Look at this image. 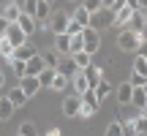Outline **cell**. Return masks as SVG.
<instances>
[{
  "mask_svg": "<svg viewBox=\"0 0 147 136\" xmlns=\"http://www.w3.org/2000/svg\"><path fill=\"white\" fill-rule=\"evenodd\" d=\"M11 114H14V106H11L8 98H0V123L11 120Z\"/></svg>",
  "mask_w": 147,
  "mask_h": 136,
  "instance_id": "cb8c5ba5",
  "label": "cell"
},
{
  "mask_svg": "<svg viewBox=\"0 0 147 136\" xmlns=\"http://www.w3.org/2000/svg\"><path fill=\"white\" fill-rule=\"evenodd\" d=\"M8 101H11V106H14V109H22V106L27 104V95L22 93L19 87H14V90L8 93Z\"/></svg>",
  "mask_w": 147,
  "mask_h": 136,
  "instance_id": "d6986e66",
  "label": "cell"
},
{
  "mask_svg": "<svg viewBox=\"0 0 147 136\" xmlns=\"http://www.w3.org/2000/svg\"><path fill=\"white\" fill-rule=\"evenodd\" d=\"M16 136H36V125H33V123H22Z\"/></svg>",
  "mask_w": 147,
  "mask_h": 136,
  "instance_id": "e575fe53",
  "label": "cell"
},
{
  "mask_svg": "<svg viewBox=\"0 0 147 136\" xmlns=\"http://www.w3.org/2000/svg\"><path fill=\"white\" fill-rule=\"evenodd\" d=\"M68 46H71V38L65 36V33L55 36V52H57V55H68Z\"/></svg>",
  "mask_w": 147,
  "mask_h": 136,
  "instance_id": "ffe728a7",
  "label": "cell"
},
{
  "mask_svg": "<svg viewBox=\"0 0 147 136\" xmlns=\"http://www.w3.org/2000/svg\"><path fill=\"white\" fill-rule=\"evenodd\" d=\"M112 16H115V11H106V8L95 11V14L90 16V27H93V30H101V27H112Z\"/></svg>",
  "mask_w": 147,
  "mask_h": 136,
  "instance_id": "8992f818",
  "label": "cell"
},
{
  "mask_svg": "<svg viewBox=\"0 0 147 136\" xmlns=\"http://www.w3.org/2000/svg\"><path fill=\"white\" fill-rule=\"evenodd\" d=\"M19 90L27 95V98H33V95L41 90V84H38V76H22V79H19Z\"/></svg>",
  "mask_w": 147,
  "mask_h": 136,
  "instance_id": "52a82bcc",
  "label": "cell"
},
{
  "mask_svg": "<svg viewBox=\"0 0 147 136\" xmlns=\"http://www.w3.org/2000/svg\"><path fill=\"white\" fill-rule=\"evenodd\" d=\"M144 14H142V11H134V14H131V19H128V25L125 27H123V30H131V33H142L144 30Z\"/></svg>",
  "mask_w": 147,
  "mask_h": 136,
  "instance_id": "4fadbf2b",
  "label": "cell"
},
{
  "mask_svg": "<svg viewBox=\"0 0 147 136\" xmlns=\"http://www.w3.org/2000/svg\"><path fill=\"white\" fill-rule=\"evenodd\" d=\"M134 11H136V8H131V5H120V8L115 11V16H112V25H115V27H125Z\"/></svg>",
  "mask_w": 147,
  "mask_h": 136,
  "instance_id": "ba28073f",
  "label": "cell"
},
{
  "mask_svg": "<svg viewBox=\"0 0 147 136\" xmlns=\"http://www.w3.org/2000/svg\"><path fill=\"white\" fill-rule=\"evenodd\" d=\"M44 71V60H41V55H36V57H30L25 63V76H38V73Z\"/></svg>",
  "mask_w": 147,
  "mask_h": 136,
  "instance_id": "5bb4252c",
  "label": "cell"
},
{
  "mask_svg": "<svg viewBox=\"0 0 147 136\" xmlns=\"http://www.w3.org/2000/svg\"><path fill=\"white\" fill-rule=\"evenodd\" d=\"M98 49H101V36H98V30L84 27V30H82V52H87L90 57H93Z\"/></svg>",
  "mask_w": 147,
  "mask_h": 136,
  "instance_id": "6da1fadb",
  "label": "cell"
},
{
  "mask_svg": "<svg viewBox=\"0 0 147 136\" xmlns=\"http://www.w3.org/2000/svg\"><path fill=\"white\" fill-rule=\"evenodd\" d=\"M11 55H14V46H11L5 38H0V57H3V60H11Z\"/></svg>",
  "mask_w": 147,
  "mask_h": 136,
  "instance_id": "1f68e13d",
  "label": "cell"
},
{
  "mask_svg": "<svg viewBox=\"0 0 147 136\" xmlns=\"http://www.w3.org/2000/svg\"><path fill=\"white\" fill-rule=\"evenodd\" d=\"M120 5H125L123 0H101V8H106V11H117Z\"/></svg>",
  "mask_w": 147,
  "mask_h": 136,
  "instance_id": "8d00e7d4",
  "label": "cell"
},
{
  "mask_svg": "<svg viewBox=\"0 0 147 136\" xmlns=\"http://www.w3.org/2000/svg\"><path fill=\"white\" fill-rule=\"evenodd\" d=\"M93 93H95V95H98V101H104V98H106V95H109V93H112V84H109V82H106V79H101V82H98V84H95V87H93Z\"/></svg>",
  "mask_w": 147,
  "mask_h": 136,
  "instance_id": "484cf974",
  "label": "cell"
},
{
  "mask_svg": "<svg viewBox=\"0 0 147 136\" xmlns=\"http://www.w3.org/2000/svg\"><path fill=\"white\" fill-rule=\"evenodd\" d=\"M71 84H74V90H76V95H84V93H87V79H84V73L82 71H76V73H74V76H71Z\"/></svg>",
  "mask_w": 147,
  "mask_h": 136,
  "instance_id": "ac0fdd59",
  "label": "cell"
},
{
  "mask_svg": "<svg viewBox=\"0 0 147 136\" xmlns=\"http://www.w3.org/2000/svg\"><path fill=\"white\" fill-rule=\"evenodd\" d=\"M139 44H142V38H139V33H131V30H120V36H117V46L123 49V52H136Z\"/></svg>",
  "mask_w": 147,
  "mask_h": 136,
  "instance_id": "3957f363",
  "label": "cell"
},
{
  "mask_svg": "<svg viewBox=\"0 0 147 136\" xmlns=\"http://www.w3.org/2000/svg\"><path fill=\"white\" fill-rule=\"evenodd\" d=\"M82 98V106H79V117H93L95 112H98V106H101V101H98V95L93 93V90H87L84 95H79Z\"/></svg>",
  "mask_w": 147,
  "mask_h": 136,
  "instance_id": "7a4b0ae2",
  "label": "cell"
},
{
  "mask_svg": "<svg viewBox=\"0 0 147 136\" xmlns=\"http://www.w3.org/2000/svg\"><path fill=\"white\" fill-rule=\"evenodd\" d=\"M3 84H5V76H3V71H0V87H3Z\"/></svg>",
  "mask_w": 147,
  "mask_h": 136,
  "instance_id": "f6af8a7d",
  "label": "cell"
},
{
  "mask_svg": "<svg viewBox=\"0 0 147 136\" xmlns=\"http://www.w3.org/2000/svg\"><path fill=\"white\" fill-rule=\"evenodd\" d=\"M41 60H44V68H55V71H57V65H60V55L55 52V49L52 52H44Z\"/></svg>",
  "mask_w": 147,
  "mask_h": 136,
  "instance_id": "44dd1931",
  "label": "cell"
},
{
  "mask_svg": "<svg viewBox=\"0 0 147 136\" xmlns=\"http://www.w3.org/2000/svg\"><path fill=\"white\" fill-rule=\"evenodd\" d=\"M57 71L63 73V76H74V73H76V65H74V63H71V57H68V60H63V63L57 65Z\"/></svg>",
  "mask_w": 147,
  "mask_h": 136,
  "instance_id": "f546056e",
  "label": "cell"
},
{
  "mask_svg": "<svg viewBox=\"0 0 147 136\" xmlns=\"http://www.w3.org/2000/svg\"><path fill=\"white\" fill-rule=\"evenodd\" d=\"M16 25H19V30L25 33V36H33V33L38 30V22L33 19V16H27V14H19V19H16Z\"/></svg>",
  "mask_w": 147,
  "mask_h": 136,
  "instance_id": "7c38bea8",
  "label": "cell"
},
{
  "mask_svg": "<svg viewBox=\"0 0 147 136\" xmlns=\"http://www.w3.org/2000/svg\"><path fill=\"white\" fill-rule=\"evenodd\" d=\"M55 68H44L41 73H38V84H41V87H49V84H52V79H55Z\"/></svg>",
  "mask_w": 147,
  "mask_h": 136,
  "instance_id": "83f0119b",
  "label": "cell"
},
{
  "mask_svg": "<svg viewBox=\"0 0 147 136\" xmlns=\"http://www.w3.org/2000/svg\"><path fill=\"white\" fill-rule=\"evenodd\" d=\"M47 136H60V131H57V128H49V131H47Z\"/></svg>",
  "mask_w": 147,
  "mask_h": 136,
  "instance_id": "ee69618b",
  "label": "cell"
},
{
  "mask_svg": "<svg viewBox=\"0 0 147 136\" xmlns=\"http://www.w3.org/2000/svg\"><path fill=\"white\" fill-rule=\"evenodd\" d=\"M136 11H142V14H144V11H147V0H136Z\"/></svg>",
  "mask_w": 147,
  "mask_h": 136,
  "instance_id": "b9f144b4",
  "label": "cell"
},
{
  "mask_svg": "<svg viewBox=\"0 0 147 136\" xmlns=\"http://www.w3.org/2000/svg\"><path fill=\"white\" fill-rule=\"evenodd\" d=\"M90 16H93V14H87V11H84L82 5H79V8L71 14V19H74V22H79L82 27H90Z\"/></svg>",
  "mask_w": 147,
  "mask_h": 136,
  "instance_id": "603a6c76",
  "label": "cell"
},
{
  "mask_svg": "<svg viewBox=\"0 0 147 136\" xmlns=\"http://www.w3.org/2000/svg\"><path fill=\"white\" fill-rule=\"evenodd\" d=\"M131 73H139V76H147V57H134V65H131Z\"/></svg>",
  "mask_w": 147,
  "mask_h": 136,
  "instance_id": "d4e9b609",
  "label": "cell"
},
{
  "mask_svg": "<svg viewBox=\"0 0 147 136\" xmlns=\"http://www.w3.org/2000/svg\"><path fill=\"white\" fill-rule=\"evenodd\" d=\"M65 84H68V76H63V73H55V79H52V84H49V87H52V90H57V93H60V90H65Z\"/></svg>",
  "mask_w": 147,
  "mask_h": 136,
  "instance_id": "f1b7e54d",
  "label": "cell"
},
{
  "mask_svg": "<svg viewBox=\"0 0 147 136\" xmlns=\"http://www.w3.org/2000/svg\"><path fill=\"white\" fill-rule=\"evenodd\" d=\"M82 8L87 11V14H95V11H101V0H84Z\"/></svg>",
  "mask_w": 147,
  "mask_h": 136,
  "instance_id": "d590c367",
  "label": "cell"
},
{
  "mask_svg": "<svg viewBox=\"0 0 147 136\" xmlns=\"http://www.w3.org/2000/svg\"><path fill=\"white\" fill-rule=\"evenodd\" d=\"M5 27H8V22H5L3 16H0V38H3V33H5Z\"/></svg>",
  "mask_w": 147,
  "mask_h": 136,
  "instance_id": "7bdbcfd3",
  "label": "cell"
},
{
  "mask_svg": "<svg viewBox=\"0 0 147 136\" xmlns=\"http://www.w3.org/2000/svg\"><path fill=\"white\" fill-rule=\"evenodd\" d=\"M71 63L76 65V71H87V68L93 65V57H90L87 52H76V55H71Z\"/></svg>",
  "mask_w": 147,
  "mask_h": 136,
  "instance_id": "2e32d148",
  "label": "cell"
},
{
  "mask_svg": "<svg viewBox=\"0 0 147 136\" xmlns=\"http://www.w3.org/2000/svg\"><path fill=\"white\" fill-rule=\"evenodd\" d=\"M134 131H136V136H147V114L139 112V114L134 117Z\"/></svg>",
  "mask_w": 147,
  "mask_h": 136,
  "instance_id": "7402d4cb",
  "label": "cell"
},
{
  "mask_svg": "<svg viewBox=\"0 0 147 136\" xmlns=\"http://www.w3.org/2000/svg\"><path fill=\"white\" fill-rule=\"evenodd\" d=\"M82 73H84V79H87V87H90V90H93L95 84H98L101 79H104V71H101L98 65H90L87 71H82Z\"/></svg>",
  "mask_w": 147,
  "mask_h": 136,
  "instance_id": "9a60e30c",
  "label": "cell"
},
{
  "mask_svg": "<svg viewBox=\"0 0 147 136\" xmlns=\"http://www.w3.org/2000/svg\"><path fill=\"white\" fill-rule=\"evenodd\" d=\"M8 63H11V68H14V73H16V76H25V63H22V60H8Z\"/></svg>",
  "mask_w": 147,
  "mask_h": 136,
  "instance_id": "f35d334b",
  "label": "cell"
},
{
  "mask_svg": "<svg viewBox=\"0 0 147 136\" xmlns=\"http://www.w3.org/2000/svg\"><path fill=\"white\" fill-rule=\"evenodd\" d=\"M19 14H22V8H19V3H16V0L5 3V8L0 11V16H3V19L8 22V25H11V22H16V19H19Z\"/></svg>",
  "mask_w": 147,
  "mask_h": 136,
  "instance_id": "8fae6325",
  "label": "cell"
},
{
  "mask_svg": "<svg viewBox=\"0 0 147 136\" xmlns=\"http://www.w3.org/2000/svg\"><path fill=\"white\" fill-rule=\"evenodd\" d=\"M136 55H139V57H147V41H142V44H139Z\"/></svg>",
  "mask_w": 147,
  "mask_h": 136,
  "instance_id": "60d3db41",
  "label": "cell"
},
{
  "mask_svg": "<svg viewBox=\"0 0 147 136\" xmlns=\"http://www.w3.org/2000/svg\"><path fill=\"white\" fill-rule=\"evenodd\" d=\"M144 25H147V11H144Z\"/></svg>",
  "mask_w": 147,
  "mask_h": 136,
  "instance_id": "7dc6e473",
  "label": "cell"
},
{
  "mask_svg": "<svg viewBox=\"0 0 147 136\" xmlns=\"http://www.w3.org/2000/svg\"><path fill=\"white\" fill-rule=\"evenodd\" d=\"M123 136H136V131H134V120L123 123Z\"/></svg>",
  "mask_w": 147,
  "mask_h": 136,
  "instance_id": "ab89813d",
  "label": "cell"
},
{
  "mask_svg": "<svg viewBox=\"0 0 147 136\" xmlns=\"http://www.w3.org/2000/svg\"><path fill=\"white\" fill-rule=\"evenodd\" d=\"M82 30H84V27L82 25H79V22H74V19H68V25H65V36H82Z\"/></svg>",
  "mask_w": 147,
  "mask_h": 136,
  "instance_id": "4dcf8cb0",
  "label": "cell"
},
{
  "mask_svg": "<svg viewBox=\"0 0 147 136\" xmlns=\"http://www.w3.org/2000/svg\"><path fill=\"white\" fill-rule=\"evenodd\" d=\"M71 14H65V11H52V16H49V30L55 33V36H60V33H65V25H68Z\"/></svg>",
  "mask_w": 147,
  "mask_h": 136,
  "instance_id": "5b68a950",
  "label": "cell"
},
{
  "mask_svg": "<svg viewBox=\"0 0 147 136\" xmlns=\"http://www.w3.org/2000/svg\"><path fill=\"white\" fill-rule=\"evenodd\" d=\"M36 49H33V44H22V46L14 49V55H11V60H22V63H27L30 57H36Z\"/></svg>",
  "mask_w": 147,
  "mask_h": 136,
  "instance_id": "30bf717a",
  "label": "cell"
},
{
  "mask_svg": "<svg viewBox=\"0 0 147 136\" xmlns=\"http://www.w3.org/2000/svg\"><path fill=\"white\" fill-rule=\"evenodd\" d=\"M104 136H123V123H109V125H106V133Z\"/></svg>",
  "mask_w": 147,
  "mask_h": 136,
  "instance_id": "d6a6232c",
  "label": "cell"
},
{
  "mask_svg": "<svg viewBox=\"0 0 147 136\" xmlns=\"http://www.w3.org/2000/svg\"><path fill=\"white\" fill-rule=\"evenodd\" d=\"M131 95H134V87L128 82H123L120 87H117V101H120V106H131Z\"/></svg>",
  "mask_w": 147,
  "mask_h": 136,
  "instance_id": "e0dca14e",
  "label": "cell"
},
{
  "mask_svg": "<svg viewBox=\"0 0 147 136\" xmlns=\"http://www.w3.org/2000/svg\"><path fill=\"white\" fill-rule=\"evenodd\" d=\"M128 84H131V87H144V84H147V76H139V73H131Z\"/></svg>",
  "mask_w": 147,
  "mask_h": 136,
  "instance_id": "74e56055",
  "label": "cell"
},
{
  "mask_svg": "<svg viewBox=\"0 0 147 136\" xmlns=\"http://www.w3.org/2000/svg\"><path fill=\"white\" fill-rule=\"evenodd\" d=\"M79 106H82V98L79 95H68L63 101V114L65 117H79Z\"/></svg>",
  "mask_w": 147,
  "mask_h": 136,
  "instance_id": "9c48e42d",
  "label": "cell"
},
{
  "mask_svg": "<svg viewBox=\"0 0 147 136\" xmlns=\"http://www.w3.org/2000/svg\"><path fill=\"white\" fill-rule=\"evenodd\" d=\"M144 98H147V93L142 87H134V95H131V106H136L139 112H142V106H144Z\"/></svg>",
  "mask_w": 147,
  "mask_h": 136,
  "instance_id": "4316f807",
  "label": "cell"
},
{
  "mask_svg": "<svg viewBox=\"0 0 147 136\" xmlns=\"http://www.w3.org/2000/svg\"><path fill=\"white\" fill-rule=\"evenodd\" d=\"M36 3H38V0H22V3H19V8H22V14H27V16H33V14H36Z\"/></svg>",
  "mask_w": 147,
  "mask_h": 136,
  "instance_id": "836d02e7",
  "label": "cell"
},
{
  "mask_svg": "<svg viewBox=\"0 0 147 136\" xmlns=\"http://www.w3.org/2000/svg\"><path fill=\"white\" fill-rule=\"evenodd\" d=\"M142 114H147V98H144V106H142Z\"/></svg>",
  "mask_w": 147,
  "mask_h": 136,
  "instance_id": "bcb514c9",
  "label": "cell"
},
{
  "mask_svg": "<svg viewBox=\"0 0 147 136\" xmlns=\"http://www.w3.org/2000/svg\"><path fill=\"white\" fill-rule=\"evenodd\" d=\"M3 38H5V41H8V44H11L14 49H16V46H22V44H27V36H25V33L19 30V25H16V22H11V25L5 27Z\"/></svg>",
  "mask_w": 147,
  "mask_h": 136,
  "instance_id": "277c9868",
  "label": "cell"
},
{
  "mask_svg": "<svg viewBox=\"0 0 147 136\" xmlns=\"http://www.w3.org/2000/svg\"><path fill=\"white\" fill-rule=\"evenodd\" d=\"M142 90H144V93H147V84H144V87H142Z\"/></svg>",
  "mask_w": 147,
  "mask_h": 136,
  "instance_id": "c3c4849f",
  "label": "cell"
}]
</instances>
